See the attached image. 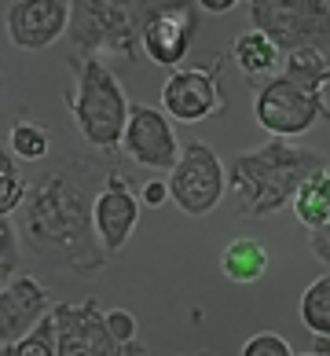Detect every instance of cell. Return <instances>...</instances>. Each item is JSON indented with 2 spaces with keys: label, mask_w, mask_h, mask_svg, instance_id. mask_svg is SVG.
Returning a JSON list of instances; mask_svg holds the SVG:
<instances>
[{
  "label": "cell",
  "mask_w": 330,
  "mask_h": 356,
  "mask_svg": "<svg viewBox=\"0 0 330 356\" xmlns=\"http://www.w3.org/2000/svg\"><path fill=\"white\" fill-rule=\"evenodd\" d=\"M8 151L15 154L19 162H48L51 133L37 122H15L8 133Z\"/></svg>",
  "instance_id": "ffe728a7"
},
{
  "label": "cell",
  "mask_w": 330,
  "mask_h": 356,
  "mask_svg": "<svg viewBox=\"0 0 330 356\" xmlns=\"http://www.w3.org/2000/svg\"><path fill=\"white\" fill-rule=\"evenodd\" d=\"M228 191V165L220 162V154L209 147L206 140L183 143L180 162L169 173V199L176 202L188 217L209 213Z\"/></svg>",
  "instance_id": "52a82bcc"
},
{
  "label": "cell",
  "mask_w": 330,
  "mask_h": 356,
  "mask_svg": "<svg viewBox=\"0 0 330 356\" xmlns=\"http://www.w3.org/2000/svg\"><path fill=\"white\" fill-rule=\"evenodd\" d=\"M327 165L315 147H301L290 140H268L254 151H239L228 162V191L239 217H275L294 202L315 169Z\"/></svg>",
  "instance_id": "7a4b0ae2"
},
{
  "label": "cell",
  "mask_w": 330,
  "mask_h": 356,
  "mask_svg": "<svg viewBox=\"0 0 330 356\" xmlns=\"http://www.w3.org/2000/svg\"><path fill=\"white\" fill-rule=\"evenodd\" d=\"M103 169L88 154L48 158L30 180L26 206L19 209L22 246L48 272H70L77 280H96L110 254L96 232V199Z\"/></svg>",
  "instance_id": "6da1fadb"
},
{
  "label": "cell",
  "mask_w": 330,
  "mask_h": 356,
  "mask_svg": "<svg viewBox=\"0 0 330 356\" xmlns=\"http://www.w3.org/2000/svg\"><path fill=\"white\" fill-rule=\"evenodd\" d=\"M4 356H59V323H56V312L44 316V320L37 323L26 338L4 346Z\"/></svg>",
  "instance_id": "44dd1931"
},
{
  "label": "cell",
  "mask_w": 330,
  "mask_h": 356,
  "mask_svg": "<svg viewBox=\"0 0 330 356\" xmlns=\"http://www.w3.org/2000/svg\"><path fill=\"white\" fill-rule=\"evenodd\" d=\"M198 356H209V353H198Z\"/></svg>",
  "instance_id": "f546056e"
},
{
  "label": "cell",
  "mask_w": 330,
  "mask_h": 356,
  "mask_svg": "<svg viewBox=\"0 0 330 356\" xmlns=\"http://www.w3.org/2000/svg\"><path fill=\"white\" fill-rule=\"evenodd\" d=\"M107 327H110V334L122 341V346H136V316H132V312L110 309L107 312Z\"/></svg>",
  "instance_id": "cb8c5ba5"
},
{
  "label": "cell",
  "mask_w": 330,
  "mask_h": 356,
  "mask_svg": "<svg viewBox=\"0 0 330 356\" xmlns=\"http://www.w3.org/2000/svg\"><path fill=\"white\" fill-rule=\"evenodd\" d=\"M231 59H235V67H239L246 77H275L283 70V51L272 44V37L268 33H261V30H246L235 37V44H231Z\"/></svg>",
  "instance_id": "9a60e30c"
},
{
  "label": "cell",
  "mask_w": 330,
  "mask_h": 356,
  "mask_svg": "<svg viewBox=\"0 0 330 356\" xmlns=\"http://www.w3.org/2000/svg\"><path fill=\"white\" fill-rule=\"evenodd\" d=\"M162 111L173 122H202L209 114L224 111V88H220V67H188L173 70V77L162 88Z\"/></svg>",
  "instance_id": "8fae6325"
},
{
  "label": "cell",
  "mask_w": 330,
  "mask_h": 356,
  "mask_svg": "<svg viewBox=\"0 0 330 356\" xmlns=\"http://www.w3.org/2000/svg\"><path fill=\"white\" fill-rule=\"evenodd\" d=\"M330 81V56L315 48H301L283 56V70L257 85L254 118L272 140H294L308 133L315 122H330V103L323 85Z\"/></svg>",
  "instance_id": "3957f363"
},
{
  "label": "cell",
  "mask_w": 330,
  "mask_h": 356,
  "mask_svg": "<svg viewBox=\"0 0 330 356\" xmlns=\"http://www.w3.org/2000/svg\"><path fill=\"white\" fill-rule=\"evenodd\" d=\"M312 353H320V356H330V338H315Z\"/></svg>",
  "instance_id": "83f0119b"
},
{
  "label": "cell",
  "mask_w": 330,
  "mask_h": 356,
  "mask_svg": "<svg viewBox=\"0 0 330 356\" xmlns=\"http://www.w3.org/2000/svg\"><path fill=\"white\" fill-rule=\"evenodd\" d=\"M70 19L74 4H63V0H15V4H8V33L26 51L56 44L70 30Z\"/></svg>",
  "instance_id": "4fadbf2b"
},
{
  "label": "cell",
  "mask_w": 330,
  "mask_h": 356,
  "mask_svg": "<svg viewBox=\"0 0 330 356\" xmlns=\"http://www.w3.org/2000/svg\"><path fill=\"white\" fill-rule=\"evenodd\" d=\"M56 323H59V356H147L140 341L122 346L110 334L107 312L99 309L96 298L56 305Z\"/></svg>",
  "instance_id": "ba28073f"
},
{
  "label": "cell",
  "mask_w": 330,
  "mask_h": 356,
  "mask_svg": "<svg viewBox=\"0 0 330 356\" xmlns=\"http://www.w3.org/2000/svg\"><path fill=\"white\" fill-rule=\"evenodd\" d=\"M294 217L305 224L308 232L323 228L330 220V165H320L315 173L301 184V191L294 195Z\"/></svg>",
  "instance_id": "e0dca14e"
},
{
  "label": "cell",
  "mask_w": 330,
  "mask_h": 356,
  "mask_svg": "<svg viewBox=\"0 0 330 356\" xmlns=\"http://www.w3.org/2000/svg\"><path fill=\"white\" fill-rule=\"evenodd\" d=\"M301 356H320V353H301Z\"/></svg>",
  "instance_id": "f1b7e54d"
},
{
  "label": "cell",
  "mask_w": 330,
  "mask_h": 356,
  "mask_svg": "<svg viewBox=\"0 0 330 356\" xmlns=\"http://www.w3.org/2000/svg\"><path fill=\"white\" fill-rule=\"evenodd\" d=\"M140 224V199L132 195V180L122 173H107L96 199V232L107 254H117Z\"/></svg>",
  "instance_id": "5bb4252c"
},
{
  "label": "cell",
  "mask_w": 330,
  "mask_h": 356,
  "mask_svg": "<svg viewBox=\"0 0 330 356\" xmlns=\"http://www.w3.org/2000/svg\"><path fill=\"white\" fill-rule=\"evenodd\" d=\"M231 8H235V0H198V11H213V15H224Z\"/></svg>",
  "instance_id": "4316f807"
},
{
  "label": "cell",
  "mask_w": 330,
  "mask_h": 356,
  "mask_svg": "<svg viewBox=\"0 0 330 356\" xmlns=\"http://www.w3.org/2000/svg\"><path fill=\"white\" fill-rule=\"evenodd\" d=\"M140 11L143 4H117V0H81L74 4V19L66 30L70 63L122 56L125 63L140 59Z\"/></svg>",
  "instance_id": "5b68a950"
},
{
  "label": "cell",
  "mask_w": 330,
  "mask_h": 356,
  "mask_svg": "<svg viewBox=\"0 0 330 356\" xmlns=\"http://www.w3.org/2000/svg\"><path fill=\"white\" fill-rule=\"evenodd\" d=\"M169 199V180H147L143 184V202L147 206H162Z\"/></svg>",
  "instance_id": "484cf974"
},
{
  "label": "cell",
  "mask_w": 330,
  "mask_h": 356,
  "mask_svg": "<svg viewBox=\"0 0 330 356\" xmlns=\"http://www.w3.org/2000/svg\"><path fill=\"white\" fill-rule=\"evenodd\" d=\"M0 265H4V280L19 275L22 268V235L11 217H0Z\"/></svg>",
  "instance_id": "7402d4cb"
},
{
  "label": "cell",
  "mask_w": 330,
  "mask_h": 356,
  "mask_svg": "<svg viewBox=\"0 0 330 356\" xmlns=\"http://www.w3.org/2000/svg\"><path fill=\"white\" fill-rule=\"evenodd\" d=\"M249 19L254 30L268 33L283 56L301 48L330 56V4L323 0H257L249 4Z\"/></svg>",
  "instance_id": "8992f818"
},
{
  "label": "cell",
  "mask_w": 330,
  "mask_h": 356,
  "mask_svg": "<svg viewBox=\"0 0 330 356\" xmlns=\"http://www.w3.org/2000/svg\"><path fill=\"white\" fill-rule=\"evenodd\" d=\"M272 265V257H268V250H264L261 239H254V235H239V239H231L228 246H224V254H220V268L224 275H228L231 283H257L264 272H268Z\"/></svg>",
  "instance_id": "2e32d148"
},
{
  "label": "cell",
  "mask_w": 330,
  "mask_h": 356,
  "mask_svg": "<svg viewBox=\"0 0 330 356\" xmlns=\"http://www.w3.org/2000/svg\"><path fill=\"white\" fill-rule=\"evenodd\" d=\"M30 195V177L19 169V158L4 151L0 154V217H15Z\"/></svg>",
  "instance_id": "d6986e66"
},
{
  "label": "cell",
  "mask_w": 330,
  "mask_h": 356,
  "mask_svg": "<svg viewBox=\"0 0 330 356\" xmlns=\"http://www.w3.org/2000/svg\"><path fill=\"white\" fill-rule=\"evenodd\" d=\"M198 11L195 4H143L140 11V44L158 67L180 70L188 59L198 33Z\"/></svg>",
  "instance_id": "9c48e42d"
},
{
  "label": "cell",
  "mask_w": 330,
  "mask_h": 356,
  "mask_svg": "<svg viewBox=\"0 0 330 356\" xmlns=\"http://www.w3.org/2000/svg\"><path fill=\"white\" fill-rule=\"evenodd\" d=\"M122 147L136 165L154 169V173H173L176 162H180V151H183L176 143L173 125H169V114L154 111V107H143V103H132Z\"/></svg>",
  "instance_id": "30bf717a"
},
{
  "label": "cell",
  "mask_w": 330,
  "mask_h": 356,
  "mask_svg": "<svg viewBox=\"0 0 330 356\" xmlns=\"http://www.w3.org/2000/svg\"><path fill=\"white\" fill-rule=\"evenodd\" d=\"M308 250L315 254V261H323V265L330 268V220L323 224V228L308 232Z\"/></svg>",
  "instance_id": "d4e9b609"
},
{
  "label": "cell",
  "mask_w": 330,
  "mask_h": 356,
  "mask_svg": "<svg viewBox=\"0 0 330 356\" xmlns=\"http://www.w3.org/2000/svg\"><path fill=\"white\" fill-rule=\"evenodd\" d=\"M51 312H56V301H51V290L41 280L22 272L11 275L0 290V341L11 346V341L26 338Z\"/></svg>",
  "instance_id": "7c38bea8"
},
{
  "label": "cell",
  "mask_w": 330,
  "mask_h": 356,
  "mask_svg": "<svg viewBox=\"0 0 330 356\" xmlns=\"http://www.w3.org/2000/svg\"><path fill=\"white\" fill-rule=\"evenodd\" d=\"M239 356H294V349H290V341L283 334L261 331V334L242 341V353Z\"/></svg>",
  "instance_id": "603a6c76"
},
{
  "label": "cell",
  "mask_w": 330,
  "mask_h": 356,
  "mask_svg": "<svg viewBox=\"0 0 330 356\" xmlns=\"http://www.w3.org/2000/svg\"><path fill=\"white\" fill-rule=\"evenodd\" d=\"M70 67L77 77V88L74 96H66V107H70L88 147L114 154L125 140L129 114H132L125 88L103 59H85V63H70Z\"/></svg>",
  "instance_id": "277c9868"
},
{
  "label": "cell",
  "mask_w": 330,
  "mask_h": 356,
  "mask_svg": "<svg viewBox=\"0 0 330 356\" xmlns=\"http://www.w3.org/2000/svg\"><path fill=\"white\" fill-rule=\"evenodd\" d=\"M297 312H301V323H305L315 338H330V272L305 286Z\"/></svg>",
  "instance_id": "ac0fdd59"
}]
</instances>
